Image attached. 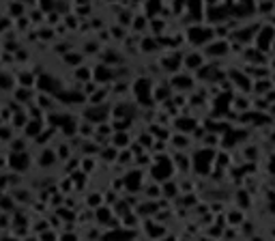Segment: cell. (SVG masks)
I'll list each match as a JSON object with an SVG mask.
<instances>
[{"label": "cell", "instance_id": "23", "mask_svg": "<svg viewBox=\"0 0 275 241\" xmlns=\"http://www.w3.org/2000/svg\"><path fill=\"white\" fill-rule=\"evenodd\" d=\"M177 125L179 127H183V129H194V121H177Z\"/></svg>", "mask_w": 275, "mask_h": 241}, {"label": "cell", "instance_id": "4", "mask_svg": "<svg viewBox=\"0 0 275 241\" xmlns=\"http://www.w3.org/2000/svg\"><path fill=\"white\" fill-rule=\"evenodd\" d=\"M106 117H108V108H104V106L86 110V121H90V123H101V121H106Z\"/></svg>", "mask_w": 275, "mask_h": 241}, {"label": "cell", "instance_id": "14", "mask_svg": "<svg viewBox=\"0 0 275 241\" xmlns=\"http://www.w3.org/2000/svg\"><path fill=\"white\" fill-rule=\"evenodd\" d=\"M177 183H170L168 179H166V185H163V190H161V194L166 196V198H170V196H177Z\"/></svg>", "mask_w": 275, "mask_h": 241}, {"label": "cell", "instance_id": "3", "mask_svg": "<svg viewBox=\"0 0 275 241\" xmlns=\"http://www.w3.org/2000/svg\"><path fill=\"white\" fill-rule=\"evenodd\" d=\"M11 166L17 168V170H26L28 168V162H30V157L24 153V151H20V153H11Z\"/></svg>", "mask_w": 275, "mask_h": 241}, {"label": "cell", "instance_id": "26", "mask_svg": "<svg viewBox=\"0 0 275 241\" xmlns=\"http://www.w3.org/2000/svg\"><path fill=\"white\" fill-rule=\"evenodd\" d=\"M86 48H88V50H86V52H88V54H95V52H97V43H88V46H86Z\"/></svg>", "mask_w": 275, "mask_h": 241}, {"label": "cell", "instance_id": "10", "mask_svg": "<svg viewBox=\"0 0 275 241\" xmlns=\"http://www.w3.org/2000/svg\"><path fill=\"white\" fill-rule=\"evenodd\" d=\"M39 131H41V123H37V121H32V119H28V123H26V129H24L26 138L39 136Z\"/></svg>", "mask_w": 275, "mask_h": 241}, {"label": "cell", "instance_id": "15", "mask_svg": "<svg viewBox=\"0 0 275 241\" xmlns=\"http://www.w3.org/2000/svg\"><path fill=\"white\" fill-rule=\"evenodd\" d=\"M86 202H88V207H93V209H97V207H99V204H104V196H101V194H90Z\"/></svg>", "mask_w": 275, "mask_h": 241}, {"label": "cell", "instance_id": "7", "mask_svg": "<svg viewBox=\"0 0 275 241\" xmlns=\"http://www.w3.org/2000/svg\"><path fill=\"white\" fill-rule=\"evenodd\" d=\"M112 78H114V74H112V69H110L108 65H97V69H95V80L97 82H110Z\"/></svg>", "mask_w": 275, "mask_h": 241}, {"label": "cell", "instance_id": "18", "mask_svg": "<svg viewBox=\"0 0 275 241\" xmlns=\"http://www.w3.org/2000/svg\"><path fill=\"white\" fill-rule=\"evenodd\" d=\"M118 155H116V147L114 149H106V151H101V159H106V162H112V159H116Z\"/></svg>", "mask_w": 275, "mask_h": 241}, {"label": "cell", "instance_id": "22", "mask_svg": "<svg viewBox=\"0 0 275 241\" xmlns=\"http://www.w3.org/2000/svg\"><path fill=\"white\" fill-rule=\"evenodd\" d=\"M65 60H67V62H71V65H80L82 56H80V54H67V56H65Z\"/></svg>", "mask_w": 275, "mask_h": 241}, {"label": "cell", "instance_id": "17", "mask_svg": "<svg viewBox=\"0 0 275 241\" xmlns=\"http://www.w3.org/2000/svg\"><path fill=\"white\" fill-rule=\"evenodd\" d=\"M228 222H230V224H243V213H239V211H232L230 216H228Z\"/></svg>", "mask_w": 275, "mask_h": 241}, {"label": "cell", "instance_id": "1", "mask_svg": "<svg viewBox=\"0 0 275 241\" xmlns=\"http://www.w3.org/2000/svg\"><path fill=\"white\" fill-rule=\"evenodd\" d=\"M170 170H174V166H172V162L166 155L155 157V166H153V177H155V179H159V181L170 179V175H172Z\"/></svg>", "mask_w": 275, "mask_h": 241}, {"label": "cell", "instance_id": "16", "mask_svg": "<svg viewBox=\"0 0 275 241\" xmlns=\"http://www.w3.org/2000/svg\"><path fill=\"white\" fill-rule=\"evenodd\" d=\"M76 76H78V80H84V82H86V80L93 78V74H90V69H86V67H78V69H76Z\"/></svg>", "mask_w": 275, "mask_h": 241}, {"label": "cell", "instance_id": "25", "mask_svg": "<svg viewBox=\"0 0 275 241\" xmlns=\"http://www.w3.org/2000/svg\"><path fill=\"white\" fill-rule=\"evenodd\" d=\"M11 207H13V200L11 198H3V209L5 211H11Z\"/></svg>", "mask_w": 275, "mask_h": 241}, {"label": "cell", "instance_id": "24", "mask_svg": "<svg viewBox=\"0 0 275 241\" xmlns=\"http://www.w3.org/2000/svg\"><path fill=\"white\" fill-rule=\"evenodd\" d=\"M179 62H181V56H174L168 60V69H179Z\"/></svg>", "mask_w": 275, "mask_h": 241}, {"label": "cell", "instance_id": "5", "mask_svg": "<svg viewBox=\"0 0 275 241\" xmlns=\"http://www.w3.org/2000/svg\"><path fill=\"white\" fill-rule=\"evenodd\" d=\"M226 50H228V43L226 41H215V43H209L204 52H207L209 56H224Z\"/></svg>", "mask_w": 275, "mask_h": 241}, {"label": "cell", "instance_id": "8", "mask_svg": "<svg viewBox=\"0 0 275 241\" xmlns=\"http://www.w3.org/2000/svg\"><path fill=\"white\" fill-rule=\"evenodd\" d=\"M185 67L187 69H200V67H202V54H198V52L187 54L185 56Z\"/></svg>", "mask_w": 275, "mask_h": 241}, {"label": "cell", "instance_id": "12", "mask_svg": "<svg viewBox=\"0 0 275 241\" xmlns=\"http://www.w3.org/2000/svg\"><path fill=\"white\" fill-rule=\"evenodd\" d=\"M54 162H56V155H54L52 149H45L43 153L39 155V164H41V166H50V164H54Z\"/></svg>", "mask_w": 275, "mask_h": 241}, {"label": "cell", "instance_id": "29", "mask_svg": "<svg viewBox=\"0 0 275 241\" xmlns=\"http://www.w3.org/2000/svg\"><path fill=\"white\" fill-rule=\"evenodd\" d=\"M125 224H127V226H133L135 222H133V218H131V216H127V218H125Z\"/></svg>", "mask_w": 275, "mask_h": 241}, {"label": "cell", "instance_id": "20", "mask_svg": "<svg viewBox=\"0 0 275 241\" xmlns=\"http://www.w3.org/2000/svg\"><path fill=\"white\" fill-rule=\"evenodd\" d=\"M26 123H28V119H26V114H20V117L15 114V117H13V125H17V127H24Z\"/></svg>", "mask_w": 275, "mask_h": 241}, {"label": "cell", "instance_id": "19", "mask_svg": "<svg viewBox=\"0 0 275 241\" xmlns=\"http://www.w3.org/2000/svg\"><path fill=\"white\" fill-rule=\"evenodd\" d=\"M153 48H157L155 39H144V41H142V50H144V52H153Z\"/></svg>", "mask_w": 275, "mask_h": 241}, {"label": "cell", "instance_id": "11", "mask_svg": "<svg viewBox=\"0 0 275 241\" xmlns=\"http://www.w3.org/2000/svg\"><path fill=\"white\" fill-rule=\"evenodd\" d=\"M172 86L174 88H181V91H187V88L191 86V78H187V76H174L172 78Z\"/></svg>", "mask_w": 275, "mask_h": 241}, {"label": "cell", "instance_id": "21", "mask_svg": "<svg viewBox=\"0 0 275 241\" xmlns=\"http://www.w3.org/2000/svg\"><path fill=\"white\" fill-rule=\"evenodd\" d=\"M0 140H3V142H9V140H11V129H9V127H3V129H0Z\"/></svg>", "mask_w": 275, "mask_h": 241}, {"label": "cell", "instance_id": "9", "mask_svg": "<svg viewBox=\"0 0 275 241\" xmlns=\"http://www.w3.org/2000/svg\"><path fill=\"white\" fill-rule=\"evenodd\" d=\"M112 145L118 149V147H127L129 145V133H125V131H114L112 133Z\"/></svg>", "mask_w": 275, "mask_h": 241}, {"label": "cell", "instance_id": "13", "mask_svg": "<svg viewBox=\"0 0 275 241\" xmlns=\"http://www.w3.org/2000/svg\"><path fill=\"white\" fill-rule=\"evenodd\" d=\"M97 220L99 222H112V211H110V209H104L101 207V204H99V207H97Z\"/></svg>", "mask_w": 275, "mask_h": 241}, {"label": "cell", "instance_id": "27", "mask_svg": "<svg viewBox=\"0 0 275 241\" xmlns=\"http://www.w3.org/2000/svg\"><path fill=\"white\" fill-rule=\"evenodd\" d=\"M133 26L135 28H144V20L142 17H138V20H133Z\"/></svg>", "mask_w": 275, "mask_h": 241}, {"label": "cell", "instance_id": "6", "mask_svg": "<svg viewBox=\"0 0 275 241\" xmlns=\"http://www.w3.org/2000/svg\"><path fill=\"white\" fill-rule=\"evenodd\" d=\"M140 179H142L140 173H135V170H133V173H129V175L125 177L123 185H125L129 192H135V190H140Z\"/></svg>", "mask_w": 275, "mask_h": 241}, {"label": "cell", "instance_id": "28", "mask_svg": "<svg viewBox=\"0 0 275 241\" xmlns=\"http://www.w3.org/2000/svg\"><path fill=\"white\" fill-rule=\"evenodd\" d=\"M174 142H177L179 147H185L187 145V138H174Z\"/></svg>", "mask_w": 275, "mask_h": 241}, {"label": "cell", "instance_id": "2", "mask_svg": "<svg viewBox=\"0 0 275 241\" xmlns=\"http://www.w3.org/2000/svg\"><path fill=\"white\" fill-rule=\"evenodd\" d=\"M211 30H207V28H189L187 30V39L191 41V43H196V46H200V43H209L211 41Z\"/></svg>", "mask_w": 275, "mask_h": 241}]
</instances>
